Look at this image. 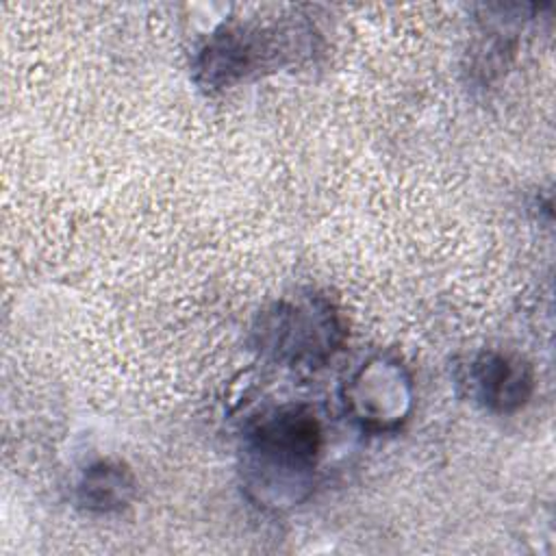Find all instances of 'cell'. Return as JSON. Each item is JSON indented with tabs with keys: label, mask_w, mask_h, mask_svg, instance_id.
Returning a JSON list of instances; mask_svg holds the SVG:
<instances>
[{
	"label": "cell",
	"mask_w": 556,
	"mask_h": 556,
	"mask_svg": "<svg viewBox=\"0 0 556 556\" xmlns=\"http://www.w3.org/2000/svg\"><path fill=\"white\" fill-rule=\"evenodd\" d=\"M471 397L486 410L508 415L523 408L534 391L530 365L513 354L480 352L467 371Z\"/></svg>",
	"instance_id": "cell-5"
},
{
	"label": "cell",
	"mask_w": 556,
	"mask_h": 556,
	"mask_svg": "<svg viewBox=\"0 0 556 556\" xmlns=\"http://www.w3.org/2000/svg\"><path fill=\"white\" fill-rule=\"evenodd\" d=\"M345 339L339 311L324 295H300L280 300L261 313L254 326V345L261 354L289 363L315 367L332 358Z\"/></svg>",
	"instance_id": "cell-2"
},
{
	"label": "cell",
	"mask_w": 556,
	"mask_h": 556,
	"mask_svg": "<svg viewBox=\"0 0 556 556\" xmlns=\"http://www.w3.org/2000/svg\"><path fill=\"white\" fill-rule=\"evenodd\" d=\"M321 452V426L306 406H280L256 419L243 437L241 480L261 508L285 510L308 497Z\"/></svg>",
	"instance_id": "cell-1"
},
{
	"label": "cell",
	"mask_w": 556,
	"mask_h": 556,
	"mask_svg": "<svg viewBox=\"0 0 556 556\" xmlns=\"http://www.w3.org/2000/svg\"><path fill=\"white\" fill-rule=\"evenodd\" d=\"M271 30L256 26H222L202 46L195 61V80L206 89L232 87L269 67L282 48Z\"/></svg>",
	"instance_id": "cell-4"
},
{
	"label": "cell",
	"mask_w": 556,
	"mask_h": 556,
	"mask_svg": "<svg viewBox=\"0 0 556 556\" xmlns=\"http://www.w3.org/2000/svg\"><path fill=\"white\" fill-rule=\"evenodd\" d=\"M137 491L132 471L119 460H98L83 469L76 482V502L87 513L109 515L126 508Z\"/></svg>",
	"instance_id": "cell-6"
},
{
	"label": "cell",
	"mask_w": 556,
	"mask_h": 556,
	"mask_svg": "<svg viewBox=\"0 0 556 556\" xmlns=\"http://www.w3.org/2000/svg\"><path fill=\"white\" fill-rule=\"evenodd\" d=\"M413 378L395 356L378 354L365 361L345 380L343 404L367 432L397 430L413 410Z\"/></svg>",
	"instance_id": "cell-3"
}]
</instances>
